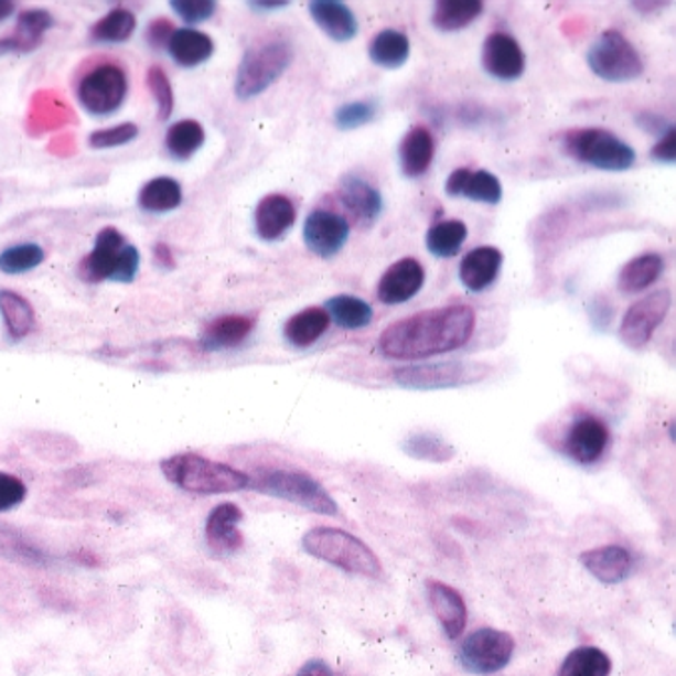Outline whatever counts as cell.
<instances>
[{
  "label": "cell",
  "instance_id": "23",
  "mask_svg": "<svg viewBox=\"0 0 676 676\" xmlns=\"http://www.w3.org/2000/svg\"><path fill=\"white\" fill-rule=\"evenodd\" d=\"M308 9L315 24L334 42H352L357 36L360 24L347 4L337 0H314Z\"/></svg>",
  "mask_w": 676,
  "mask_h": 676
},
{
  "label": "cell",
  "instance_id": "48",
  "mask_svg": "<svg viewBox=\"0 0 676 676\" xmlns=\"http://www.w3.org/2000/svg\"><path fill=\"white\" fill-rule=\"evenodd\" d=\"M175 30V24L169 19L153 20L148 26L149 46H153V49H163V46H168L169 40H171Z\"/></svg>",
  "mask_w": 676,
  "mask_h": 676
},
{
  "label": "cell",
  "instance_id": "46",
  "mask_svg": "<svg viewBox=\"0 0 676 676\" xmlns=\"http://www.w3.org/2000/svg\"><path fill=\"white\" fill-rule=\"evenodd\" d=\"M26 498V484L19 476L0 472V512L17 508Z\"/></svg>",
  "mask_w": 676,
  "mask_h": 676
},
{
  "label": "cell",
  "instance_id": "12",
  "mask_svg": "<svg viewBox=\"0 0 676 676\" xmlns=\"http://www.w3.org/2000/svg\"><path fill=\"white\" fill-rule=\"evenodd\" d=\"M673 304L670 290H657L631 305L619 328V337L631 350L641 352L647 347L658 325L665 322Z\"/></svg>",
  "mask_w": 676,
  "mask_h": 676
},
{
  "label": "cell",
  "instance_id": "38",
  "mask_svg": "<svg viewBox=\"0 0 676 676\" xmlns=\"http://www.w3.org/2000/svg\"><path fill=\"white\" fill-rule=\"evenodd\" d=\"M205 143V129L195 119L176 121L169 128L165 136V148L176 159H186L195 155Z\"/></svg>",
  "mask_w": 676,
  "mask_h": 676
},
{
  "label": "cell",
  "instance_id": "11",
  "mask_svg": "<svg viewBox=\"0 0 676 676\" xmlns=\"http://www.w3.org/2000/svg\"><path fill=\"white\" fill-rule=\"evenodd\" d=\"M128 74L118 64H101L79 82L78 99L92 116H111L128 98Z\"/></svg>",
  "mask_w": 676,
  "mask_h": 676
},
{
  "label": "cell",
  "instance_id": "37",
  "mask_svg": "<svg viewBox=\"0 0 676 676\" xmlns=\"http://www.w3.org/2000/svg\"><path fill=\"white\" fill-rule=\"evenodd\" d=\"M466 235H469V228L462 221H444L429 228L427 248L437 258H452L459 255V250L466 240Z\"/></svg>",
  "mask_w": 676,
  "mask_h": 676
},
{
  "label": "cell",
  "instance_id": "24",
  "mask_svg": "<svg viewBox=\"0 0 676 676\" xmlns=\"http://www.w3.org/2000/svg\"><path fill=\"white\" fill-rule=\"evenodd\" d=\"M504 256L494 246H479L464 256L459 270L462 286L469 292H482L496 280Z\"/></svg>",
  "mask_w": 676,
  "mask_h": 676
},
{
  "label": "cell",
  "instance_id": "25",
  "mask_svg": "<svg viewBox=\"0 0 676 676\" xmlns=\"http://www.w3.org/2000/svg\"><path fill=\"white\" fill-rule=\"evenodd\" d=\"M255 330V318L248 315H221L206 325L201 334V347L206 352H223L245 342Z\"/></svg>",
  "mask_w": 676,
  "mask_h": 676
},
{
  "label": "cell",
  "instance_id": "7",
  "mask_svg": "<svg viewBox=\"0 0 676 676\" xmlns=\"http://www.w3.org/2000/svg\"><path fill=\"white\" fill-rule=\"evenodd\" d=\"M250 486L266 496L292 502L296 506H302L308 512L322 516H337L340 512L332 494L325 491L322 482L315 481L314 476L305 472L285 469L258 472L255 481L250 479Z\"/></svg>",
  "mask_w": 676,
  "mask_h": 676
},
{
  "label": "cell",
  "instance_id": "40",
  "mask_svg": "<svg viewBox=\"0 0 676 676\" xmlns=\"http://www.w3.org/2000/svg\"><path fill=\"white\" fill-rule=\"evenodd\" d=\"M403 449L417 461L449 462L454 457V447L432 432H415L405 441Z\"/></svg>",
  "mask_w": 676,
  "mask_h": 676
},
{
  "label": "cell",
  "instance_id": "36",
  "mask_svg": "<svg viewBox=\"0 0 676 676\" xmlns=\"http://www.w3.org/2000/svg\"><path fill=\"white\" fill-rule=\"evenodd\" d=\"M54 19L49 10H24L19 14V24L12 34V39L17 42L19 52H32L39 49L40 42L44 39V34L52 29Z\"/></svg>",
  "mask_w": 676,
  "mask_h": 676
},
{
  "label": "cell",
  "instance_id": "55",
  "mask_svg": "<svg viewBox=\"0 0 676 676\" xmlns=\"http://www.w3.org/2000/svg\"><path fill=\"white\" fill-rule=\"evenodd\" d=\"M10 52H19L14 39H12V36H9V39H0V56H4V54H10Z\"/></svg>",
  "mask_w": 676,
  "mask_h": 676
},
{
  "label": "cell",
  "instance_id": "32",
  "mask_svg": "<svg viewBox=\"0 0 676 676\" xmlns=\"http://www.w3.org/2000/svg\"><path fill=\"white\" fill-rule=\"evenodd\" d=\"M484 10L481 0H441L432 10V24L442 32H457V30L471 26Z\"/></svg>",
  "mask_w": 676,
  "mask_h": 676
},
{
  "label": "cell",
  "instance_id": "13",
  "mask_svg": "<svg viewBox=\"0 0 676 676\" xmlns=\"http://www.w3.org/2000/svg\"><path fill=\"white\" fill-rule=\"evenodd\" d=\"M609 447V429L605 422L593 415H581L571 422L566 439L564 451L571 461L578 464H595L605 454Z\"/></svg>",
  "mask_w": 676,
  "mask_h": 676
},
{
  "label": "cell",
  "instance_id": "42",
  "mask_svg": "<svg viewBox=\"0 0 676 676\" xmlns=\"http://www.w3.org/2000/svg\"><path fill=\"white\" fill-rule=\"evenodd\" d=\"M377 116V106L373 101H350L342 104L335 109L334 121L335 128L342 131H352V129L363 128L367 126L373 118Z\"/></svg>",
  "mask_w": 676,
  "mask_h": 676
},
{
  "label": "cell",
  "instance_id": "29",
  "mask_svg": "<svg viewBox=\"0 0 676 676\" xmlns=\"http://www.w3.org/2000/svg\"><path fill=\"white\" fill-rule=\"evenodd\" d=\"M332 324L324 308H305L292 315L285 325V337L296 347H310L328 332Z\"/></svg>",
  "mask_w": 676,
  "mask_h": 676
},
{
  "label": "cell",
  "instance_id": "30",
  "mask_svg": "<svg viewBox=\"0 0 676 676\" xmlns=\"http://www.w3.org/2000/svg\"><path fill=\"white\" fill-rule=\"evenodd\" d=\"M411 54V42L399 30H382L369 42V58L385 69L401 68Z\"/></svg>",
  "mask_w": 676,
  "mask_h": 676
},
{
  "label": "cell",
  "instance_id": "44",
  "mask_svg": "<svg viewBox=\"0 0 676 676\" xmlns=\"http://www.w3.org/2000/svg\"><path fill=\"white\" fill-rule=\"evenodd\" d=\"M139 128L136 124H119L116 128L99 129L89 136V148L92 149H111L121 148L129 141L138 138Z\"/></svg>",
  "mask_w": 676,
  "mask_h": 676
},
{
  "label": "cell",
  "instance_id": "54",
  "mask_svg": "<svg viewBox=\"0 0 676 676\" xmlns=\"http://www.w3.org/2000/svg\"><path fill=\"white\" fill-rule=\"evenodd\" d=\"M76 558H78L79 564H86V566H92V568H94V566H98L99 564L98 558H96L94 554L86 551V549L78 551V554H76Z\"/></svg>",
  "mask_w": 676,
  "mask_h": 676
},
{
  "label": "cell",
  "instance_id": "8",
  "mask_svg": "<svg viewBox=\"0 0 676 676\" xmlns=\"http://www.w3.org/2000/svg\"><path fill=\"white\" fill-rule=\"evenodd\" d=\"M588 64L598 78L613 84L637 79L645 69L637 49L619 30H605L591 44Z\"/></svg>",
  "mask_w": 676,
  "mask_h": 676
},
{
  "label": "cell",
  "instance_id": "26",
  "mask_svg": "<svg viewBox=\"0 0 676 676\" xmlns=\"http://www.w3.org/2000/svg\"><path fill=\"white\" fill-rule=\"evenodd\" d=\"M432 158H434V139L431 131L422 126H415L403 138L399 148L403 175L407 179L425 175L431 168Z\"/></svg>",
  "mask_w": 676,
  "mask_h": 676
},
{
  "label": "cell",
  "instance_id": "5",
  "mask_svg": "<svg viewBox=\"0 0 676 676\" xmlns=\"http://www.w3.org/2000/svg\"><path fill=\"white\" fill-rule=\"evenodd\" d=\"M292 60L294 50L285 40H270L246 50L236 72V98L248 101L260 96L290 68Z\"/></svg>",
  "mask_w": 676,
  "mask_h": 676
},
{
  "label": "cell",
  "instance_id": "22",
  "mask_svg": "<svg viewBox=\"0 0 676 676\" xmlns=\"http://www.w3.org/2000/svg\"><path fill=\"white\" fill-rule=\"evenodd\" d=\"M294 203L286 195L265 196L256 206V233L266 243L280 240L294 226Z\"/></svg>",
  "mask_w": 676,
  "mask_h": 676
},
{
  "label": "cell",
  "instance_id": "16",
  "mask_svg": "<svg viewBox=\"0 0 676 676\" xmlns=\"http://www.w3.org/2000/svg\"><path fill=\"white\" fill-rule=\"evenodd\" d=\"M425 285V268L417 258H401L382 276L377 286L379 302L387 305L405 304L419 294Z\"/></svg>",
  "mask_w": 676,
  "mask_h": 676
},
{
  "label": "cell",
  "instance_id": "51",
  "mask_svg": "<svg viewBox=\"0 0 676 676\" xmlns=\"http://www.w3.org/2000/svg\"><path fill=\"white\" fill-rule=\"evenodd\" d=\"M250 9H255L256 12H272V10H282L288 7V0H256V2H248Z\"/></svg>",
  "mask_w": 676,
  "mask_h": 676
},
{
  "label": "cell",
  "instance_id": "28",
  "mask_svg": "<svg viewBox=\"0 0 676 676\" xmlns=\"http://www.w3.org/2000/svg\"><path fill=\"white\" fill-rule=\"evenodd\" d=\"M665 270V258L657 253L637 256L629 260L619 272L618 286L623 294H639L657 282Z\"/></svg>",
  "mask_w": 676,
  "mask_h": 676
},
{
  "label": "cell",
  "instance_id": "6",
  "mask_svg": "<svg viewBox=\"0 0 676 676\" xmlns=\"http://www.w3.org/2000/svg\"><path fill=\"white\" fill-rule=\"evenodd\" d=\"M569 158L599 171H627L635 165V149L608 129H571L564 136Z\"/></svg>",
  "mask_w": 676,
  "mask_h": 676
},
{
  "label": "cell",
  "instance_id": "39",
  "mask_svg": "<svg viewBox=\"0 0 676 676\" xmlns=\"http://www.w3.org/2000/svg\"><path fill=\"white\" fill-rule=\"evenodd\" d=\"M138 20L136 14L128 9L109 10L104 19L98 20L92 30H89V39L94 42H126L131 39V34L136 32Z\"/></svg>",
  "mask_w": 676,
  "mask_h": 676
},
{
  "label": "cell",
  "instance_id": "20",
  "mask_svg": "<svg viewBox=\"0 0 676 676\" xmlns=\"http://www.w3.org/2000/svg\"><path fill=\"white\" fill-rule=\"evenodd\" d=\"M444 193L452 196H464L474 203H486V205H498L502 201V185L498 176L492 175L491 171H471V169H454L447 185Z\"/></svg>",
  "mask_w": 676,
  "mask_h": 676
},
{
  "label": "cell",
  "instance_id": "4",
  "mask_svg": "<svg viewBox=\"0 0 676 676\" xmlns=\"http://www.w3.org/2000/svg\"><path fill=\"white\" fill-rule=\"evenodd\" d=\"M141 256L133 245H128L124 235L114 226L99 230L94 250L79 262V276L86 282H133L139 272Z\"/></svg>",
  "mask_w": 676,
  "mask_h": 676
},
{
  "label": "cell",
  "instance_id": "14",
  "mask_svg": "<svg viewBox=\"0 0 676 676\" xmlns=\"http://www.w3.org/2000/svg\"><path fill=\"white\" fill-rule=\"evenodd\" d=\"M350 238V223L337 213L318 208L304 223V243L310 253L320 258H334L342 253Z\"/></svg>",
  "mask_w": 676,
  "mask_h": 676
},
{
  "label": "cell",
  "instance_id": "47",
  "mask_svg": "<svg viewBox=\"0 0 676 676\" xmlns=\"http://www.w3.org/2000/svg\"><path fill=\"white\" fill-rule=\"evenodd\" d=\"M651 158L663 165H673L676 161V129L675 126L668 128L663 138H658V143L651 151Z\"/></svg>",
  "mask_w": 676,
  "mask_h": 676
},
{
  "label": "cell",
  "instance_id": "9",
  "mask_svg": "<svg viewBox=\"0 0 676 676\" xmlns=\"http://www.w3.org/2000/svg\"><path fill=\"white\" fill-rule=\"evenodd\" d=\"M489 372L491 367L479 362L427 363L399 367L393 373V379L405 389L432 391L482 382Z\"/></svg>",
  "mask_w": 676,
  "mask_h": 676
},
{
  "label": "cell",
  "instance_id": "18",
  "mask_svg": "<svg viewBox=\"0 0 676 676\" xmlns=\"http://www.w3.org/2000/svg\"><path fill=\"white\" fill-rule=\"evenodd\" d=\"M337 196L347 213L357 221V225L372 226L383 213V196L377 186H373L363 176H342L337 185Z\"/></svg>",
  "mask_w": 676,
  "mask_h": 676
},
{
  "label": "cell",
  "instance_id": "15",
  "mask_svg": "<svg viewBox=\"0 0 676 676\" xmlns=\"http://www.w3.org/2000/svg\"><path fill=\"white\" fill-rule=\"evenodd\" d=\"M482 68L502 82L518 79L526 69V56L518 40L506 32H492L482 44Z\"/></svg>",
  "mask_w": 676,
  "mask_h": 676
},
{
  "label": "cell",
  "instance_id": "35",
  "mask_svg": "<svg viewBox=\"0 0 676 676\" xmlns=\"http://www.w3.org/2000/svg\"><path fill=\"white\" fill-rule=\"evenodd\" d=\"M613 663L605 651L598 647H578L564 658L558 676H609Z\"/></svg>",
  "mask_w": 676,
  "mask_h": 676
},
{
  "label": "cell",
  "instance_id": "53",
  "mask_svg": "<svg viewBox=\"0 0 676 676\" xmlns=\"http://www.w3.org/2000/svg\"><path fill=\"white\" fill-rule=\"evenodd\" d=\"M14 10H17V4H14V2H9V0H0V22H4V20L10 19V17L14 14Z\"/></svg>",
  "mask_w": 676,
  "mask_h": 676
},
{
  "label": "cell",
  "instance_id": "31",
  "mask_svg": "<svg viewBox=\"0 0 676 676\" xmlns=\"http://www.w3.org/2000/svg\"><path fill=\"white\" fill-rule=\"evenodd\" d=\"M138 201L139 206L146 213L163 215V213L175 211L176 206L181 205L183 191H181V185L176 183L175 179L158 176V179H151L149 183L143 185V189L139 191Z\"/></svg>",
  "mask_w": 676,
  "mask_h": 676
},
{
  "label": "cell",
  "instance_id": "1",
  "mask_svg": "<svg viewBox=\"0 0 676 676\" xmlns=\"http://www.w3.org/2000/svg\"><path fill=\"white\" fill-rule=\"evenodd\" d=\"M476 328L471 305L452 304L403 318L383 330L379 352L389 360H427L469 343Z\"/></svg>",
  "mask_w": 676,
  "mask_h": 676
},
{
  "label": "cell",
  "instance_id": "27",
  "mask_svg": "<svg viewBox=\"0 0 676 676\" xmlns=\"http://www.w3.org/2000/svg\"><path fill=\"white\" fill-rule=\"evenodd\" d=\"M171 58L183 68H196L213 56L215 42L213 39L195 29H179L168 44Z\"/></svg>",
  "mask_w": 676,
  "mask_h": 676
},
{
  "label": "cell",
  "instance_id": "45",
  "mask_svg": "<svg viewBox=\"0 0 676 676\" xmlns=\"http://www.w3.org/2000/svg\"><path fill=\"white\" fill-rule=\"evenodd\" d=\"M171 9L186 22L189 26L201 24L216 12L215 0H173Z\"/></svg>",
  "mask_w": 676,
  "mask_h": 676
},
{
  "label": "cell",
  "instance_id": "33",
  "mask_svg": "<svg viewBox=\"0 0 676 676\" xmlns=\"http://www.w3.org/2000/svg\"><path fill=\"white\" fill-rule=\"evenodd\" d=\"M0 314L4 318V324L12 340H22L34 330V308L30 305L24 296L17 294L12 290L0 292Z\"/></svg>",
  "mask_w": 676,
  "mask_h": 676
},
{
  "label": "cell",
  "instance_id": "50",
  "mask_svg": "<svg viewBox=\"0 0 676 676\" xmlns=\"http://www.w3.org/2000/svg\"><path fill=\"white\" fill-rule=\"evenodd\" d=\"M296 676H334V673H332V668L328 667V663L322 661V658H312V661L305 663L304 667L298 670Z\"/></svg>",
  "mask_w": 676,
  "mask_h": 676
},
{
  "label": "cell",
  "instance_id": "41",
  "mask_svg": "<svg viewBox=\"0 0 676 676\" xmlns=\"http://www.w3.org/2000/svg\"><path fill=\"white\" fill-rule=\"evenodd\" d=\"M44 250L39 245L10 246L0 255V270L4 275L17 276L30 272L44 262Z\"/></svg>",
  "mask_w": 676,
  "mask_h": 676
},
{
  "label": "cell",
  "instance_id": "21",
  "mask_svg": "<svg viewBox=\"0 0 676 676\" xmlns=\"http://www.w3.org/2000/svg\"><path fill=\"white\" fill-rule=\"evenodd\" d=\"M243 516H245L243 509L233 502L218 504L206 519L205 534L208 546L218 554H230V551L243 548L245 538L238 529Z\"/></svg>",
  "mask_w": 676,
  "mask_h": 676
},
{
  "label": "cell",
  "instance_id": "43",
  "mask_svg": "<svg viewBox=\"0 0 676 676\" xmlns=\"http://www.w3.org/2000/svg\"><path fill=\"white\" fill-rule=\"evenodd\" d=\"M148 86L158 101L159 119L168 121L175 109V94H173V86L169 82L165 69L161 66H151L148 72Z\"/></svg>",
  "mask_w": 676,
  "mask_h": 676
},
{
  "label": "cell",
  "instance_id": "2",
  "mask_svg": "<svg viewBox=\"0 0 676 676\" xmlns=\"http://www.w3.org/2000/svg\"><path fill=\"white\" fill-rule=\"evenodd\" d=\"M161 471L171 484L191 494H230L250 486L246 472L225 462L211 461L196 452H181L161 462Z\"/></svg>",
  "mask_w": 676,
  "mask_h": 676
},
{
  "label": "cell",
  "instance_id": "34",
  "mask_svg": "<svg viewBox=\"0 0 676 676\" xmlns=\"http://www.w3.org/2000/svg\"><path fill=\"white\" fill-rule=\"evenodd\" d=\"M324 310L343 330H363L372 324V305L355 296H334L325 302Z\"/></svg>",
  "mask_w": 676,
  "mask_h": 676
},
{
  "label": "cell",
  "instance_id": "19",
  "mask_svg": "<svg viewBox=\"0 0 676 676\" xmlns=\"http://www.w3.org/2000/svg\"><path fill=\"white\" fill-rule=\"evenodd\" d=\"M579 561L593 578L599 579L605 586H615V583L625 581L633 571L631 551L618 544L588 549L579 556Z\"/></svg>",
  "mask_w": 676,
  "mask_h": 676
},
{
  "label": "cell",
  "instance_id": "3",
  "mask_svg": "<svg viewBox=\"0 0 676 676\" xmlns=\"http://www.w3.org/2000/svg\"><path fill=\"white\" fill-rule=\"evenodd\" d=\"M302 548L308 556L332 564L342 571L363 578H382L383 566L377 554L363 539L350 532L330 526H318L305 532Z\"/></svg>",
  "mask_w": 676,
  "mask_h": 676
},
{
  "label": "cell",
  "instance_id": "52",
  "mask_svg": "<svg viewBox=\"0 0 676 676\" xmlns=\"http://www.w3.org/2000/svg\"><path fill=\"white\" fill-rule=\"evenodd\" d=\"M153 255H155V260H158L159 265L165 266V268H173L175 266V258H173V253H171V248L168 245H155Z\"/></svg>",
  "mask_w": 676,
  "mask_h": 676
},
{
  "label": "cell",
  "instance_id": "49",
  "mask_svg": "<svg viewBox=\"0 0 676 676\" xmlns=\"http://www.w3.org/2000/svg\"><path fill=\"white\" fill-rule=\"evenodd\" d=\"M639 124L647 129V131H651V133H657L658 138H663L667 133L668 128H670L668 124H665V119L657 118L653 114H641L639 116Z\"/></svg>",
  "mask_w": 676,
  "mask_h": 676
},
{
  "label": "cell",
  "instance_id": "10",
  "mask_svg": "<svg viewBox=\"0 0 676 676\" xmlns=\"http://www.w3.org/2000/svg\"><path fill=\"white\" fill-rule=\"evenodd\" d=\"M514 637L501 629H476L462 641L459 661L471 675H494L509 665L514 657Z\"/></svg>",
  "mask_w": 676,
  "mask_h": 676
},
{
  "label": "cell",
  "instance_id": "17",
  "mask_svg": "<svg viewBox=\"0 0 676 676\" xmlns=\"http://www.w3.org/2000/svg\"><path fill=\"white\" fill-rule=\"evenodd\" d=\"M427 599L431 605L432 613L437 621L441 623L442 631L447 637L459 639L469 621V609L464 603V598L457 589L442 583L439 579H427Z\"/></svg>",
  "mask_w": 676,
  "mask_h": 676
}]
</instances>
